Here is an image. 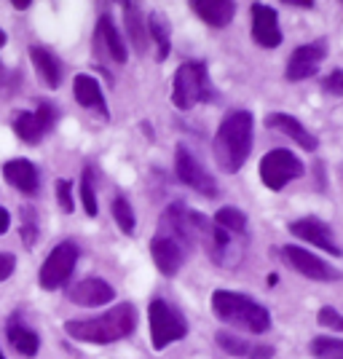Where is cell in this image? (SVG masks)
Returning a JSON list of instances; mask_svg holds the SVG:
<instances>
[{
    "label": "cell",
    "mask_w": 343,
    "mask_h": 359,
    "mask_svg": "<svg viewBox=\"0 0 343 359\" xmlns=\"http://www.w3.org/2000/svg\"><path fill=\"white\" fill-rule=\"evenodd\" d=\"M137 327V311L132 303H119L110 311L94 319H70L65 322V332L81 341V344H97L107 346L129 338Z\"/></svg>",
    "instance_id": "obj_1"
},
{
    "label": "cell",
    "mask_w": 343,
    "mask_h": 359,
    "mask_svg": "<svg viewBox=\"0 0 343 359\" xmlns=\"http://www.w3.org/2000/svg\"><path fill=\"white\" fill-rule=\"evenodd\" d=\"M253 150V113L234 110L220 121L215 135V161L225 175H236Z\"/></svg>",
    "instance_id": "obj_2"
},
{
    "label": "cell",
    "mask_w": 343,
    "mask_h": 359,
    "mask_svg": "<svg viewBox=\"0 0 343 359\" xmlns=\"http://www.w3.org/2000/svg\"><path fill=\"white\" fill-rule=\"evenodd\" d=\"M212 311L217 314V319H223L225 325L247 330L253 335H263L271 327L269 309H263L260 303H255L253 298H247L241 292L217 290L212 295Z\"/></svg>",
    "instance_id": "obj_3"
},
{
    "label": "cell",
    "mask_w": 343,
    "mask_h": 359,
    "mask_svg": "<svg viewBox=\"0 0 343 359\" xmlns=\"http://www.w3.org/2000/svg\"><path fill=\"white\" fill-rule=\"evenodd\" d=\"M148 322H150V344L156 351H164L166 346L177 344L188 335V322L177 309L166 300L156 298L148 306Z\"/></svg>",
    "instance_id": "obj_4"
},
{
    "label": "cell",
    "mask_w": 343,
    "mask_h": 359,
    "mask_svg": "<svg viewBox=\"0 0 343 359\" xmlns=\"http://www.w3.org/2000/svg\"><path fill=\"white\" fill-rule=\"evenodd\" d=\"M212 89H209V70L204 62L191 60L182 62L175 73V83H172V102L180 110H191L199 105L201 100H207Z\"/></svg>",
    "instance_id": "obj_5"
},
{
    "label": "cell",
    "mask_w": 343,
    "mask_h": 359,
    "mask_svg": "<svg viewBox=\"0 0 343 359\" xmlns=\"http://www.w3.org/2000/svg\"><path fill=\"white\" fill-rule=\"evenodd\" d=\"M199 239L204 241L209 257H212L217 266H223V269L239 266L241 255H244L241 252V244L236 241L239 236H234V233L223 231L220 225L209 223L207 217H201V220H199Z\"/></svg>",
    "instance_id": "obj_6"
},
{
    "label": "cell",
    "mask_w": 343,
    "mask_h": 359,
    "mask_svg": "<svg viewBox=\"0 0 343 359\" xmlns=\"http://www.w3.org/2000/svg\"><path fill=\"white\" fill-rule=\"evenodd\" d=\"M75 263H78V247H75V241H62V244H57L54 252L48 255L43 260V266H41V273H38L41 287L48 290V292L65 287L70 282V276H73Z\"/></svg>",
    "instance_id": "obj_7"
},
{
    "label": "cell",
    "mask_w": 343,
    "mask_h": 359,
    "mask_svg": "<svg viewBox=\"0 0 343 359\" xmlns=\"http://www.w3.org/2000/svg\"><path fill=\"white\" fill-rule=\"evenodd\" d=\"M303 175V161L290 150H271L260 161V180L269 191H282L287 182Z\"/></svg>",
    "instance_id": "obj_8"
},
{
    "label": "cell",
    "mask_w": 343,
    "mask_h": 359,
    "mask_svg": "<svg viewBox=\"0 0 343 359\" xmlns=\"http://www.w3.org/2000/svg\"><path fill=\"white\" fill-rule=\"evenodd\" d=\"M279 255H282V260L290 269H295L300 276H306V279H311V282H338L343 276L341 271H335L330 263H325L322 257H316V255L309 252V250H303V247L287 244V247L279 250Z\"/></svg>",
    "instance_id": "obj_9"
},
{
    "label": "cell",
    "mask_w": 343,
    "mask_h": 359,
    "mask_svg": "<svg viewBox=\"0 0 343 359\" xmlns=\"http://www.w3.org/2000/svg\"><path fill=\"white\" fill-rule=\"evenodd\" d=\"M54 123H57V110L51 107V102L41 100L35 110H22V113H16L14 132L19 140L35 145V142H41V140L54 129Z\"/></svg>",
    "instance_id": "obj_10"
},
{
    "label": "cell",
    "mask_w": 343,
    "mask_h": 359,
    "mask_svg": "<svg viewBox=\"0 0 343 359\" xmlns=\"http://www.w3.org/2000/svg\"><path fill=\"white\" fill-rule=\"evenodd\" d=\"M175 172H177L182 185H188V188H194V191L204 196H217V182L212 180V175L204 166L196 161L194 153L188 148H182V145L175 153Z\"/></svg>",
    "instance_id": "obj_11"
},
{
    "label": "cell",
    "mask_w": 343,
    "mask_h": 359,
    "mask_svg": "<svg viewBox=\"0 0 343 359\" xmlns=\"http://www.w3.org/2000/svg\"><path fill=\"white\" fill-rule=\"evenodd\" d=\"M325 54H328V43L325 41H314V43L298 46L292 51L290 62H287V70H284L287 81H306V78H311L322 67Z\"/></svg>",
    "instance_id": "obj_12"
},
{
    "label": "cell",
    "mask_w": 343,
    "mask_h": 359,
    "mask_svg": "<svg viewBox=\"0 0 343 359\" xmlns=\"http://www.w3.org/2000/svg\"><path fill=\"white\" fill-rule=\"evenodd\" d=\"M290 233L303 241H309L311 247H319V250H325V252L335 255V257H341L343 255L341 247H338L335 239H332L330 225L322 223L319 217H300V220H292V223H290Z\"/></svg>",
    "instance_id": "obj_13"
},
{
    "label": "cell",
    "mask_w": 343,
    "mask_h": 359,
    "mask_svg": "<svg viewBox=\"0 0 343 359\" xmlns=\"http://www.w3.org/2000/svg\"><path fill=\"white\" fill-rule=\"evenodd\" d=\"M253 38L263 48H276L282 46V27H279V16L271 6L255 3L253 6Z\"/></svg>",
    "instance_id": "obj_14"
},
{
    "label": "cell",
    "mask_w": 343,
    "mask_h": 359,
    "mask_svg": "<svg viewBox=\"0 0 343 359\" xmlns=\"http://www.w3.org/2000/svg\"><path fill=\"white\" fill-rule=\"evenodd\" d=\"M3 177L8 185H14L19 194L35 196L41 188V175H38V166L27 161V158H11L3 164Z\"/></svg>",
    "instance_id": "obj_15"
},
{
    "label": "cell",
    "mask_w": 343,
    "mask_h": 359,
    "mask_svg": "<svg viewBox=\"0 0 343 359\" xmlns=\"http://www.w3.org/2000/svg\"><path fill=\"white\" fill-rule=\"evenodd\" d=\"M67 298H70V303H75V306H83V309H97V306L110 303V300L116 298V292H113V287L107 285L105 279L91 276V279L78 282V285L67 292Z\"/></svg>",
    "instance_id": "obj_16"
},
{
    "label": "cell",
    "mask_w": 343,
    "mask_h": 359,
    "mask_svg": "<svg viewBox=\"0 0 343 359\" xmlns=\"http://www.w3.org/2000/svg\"><path fill=\"white\" fill-rule=\"evenodd\" d=\"M150 255H153V263L156 269L161 271L164 276H175L182 266V247L172 236H164V233H156L153 241H150Z\"/></svg>",
    "instance_id": "obj_17"
},
{
    "label": "cell",
    "mask_w": 343,
    "mask_h": 359,
    "mask_svg": "<svg viewBox=\"0 0 343 359\" xmlns=\"http://www.w3.org/2000/svg\"><path fill=\"white\" fill-rule=\"evenodd\" d=\"M94 46H100V51H105L107 57L113 62H123L129 60V51H126V43H123V38L119 35L116 30V25H113V19L107 14L100 16V22H97V30H94Z\"/></svg>",
    "instance_id": "obj_18"
},
{
    "label": "cell",
    "mask_w": 343,
    "mask_h": 359,
    "mask_svg": "<svg viewBox=\"0 0 343 359\" xmlns=\"http://www.w3.org/2000/svg\"><path fill=\"white\" fill-rule=\"evenodd\" d=\"M266 126L274 129V132H282L284 137H290V140H295L303 150H316V137L300 123L295 116H287V113H269L266 116Z\"/></svg>",
    "instance_id": "obj_19"
},
{
    "label": "cell",
    "mask_w": 343,
    "mask_h": 359,
    "mask_svg": "<svg viewBox=\"0 0 343 359\" xmlns=\"http://www.w3.org/2000/svg\"><path fill=\"white\" fill-rule=\"evenodd\" d=\"M191 8L196 11V16L209 25V27H225L234 19V0H191Z\"/></svg>",
    "instance_id": "obj_20"
},
{
    "label": "cell",
    "mask_w": 343,
    "mask_h": 359,
    "mask_svg": "<svg viewBox=\"0 0 343 359\" xmlns=\"http://www.w3.org/2000/svg\"><path fill=\"white\" fill-rule=\"evenodd\" d=\"M73 94H75V100L81 102V107H86V110H97L102 118H107L105 94H102V89H100V83H97V78H91V75H86V73L75 75Z\"/></svg>",
    "instance_id": "obj_21"
},
{
    "label": "cell",
    "mask_w": 343,
    "mask_h": 359,
    "mask_svg": "<svg viewBox=\"0 0 343 359\" xmlns=\"http://www.w3.org/2000/svg\"><path fill=\"white\" fill-rule=\"evenodd\" d=\"M6 335H8V344L14 351H19L22 357H35L38 348H41V338L38 332L30 330L19 316H11L8 325H6Z\"/></svg>",
    "instance_id": "obj_22"
},
{
    "label": "cell",
    "mask_w": 343,
    "mask_h": 359,
    "mask_svg": "<svg viewBox=\"0 0 343 359\" xmlns=\"http://www.w3.org/2000/svg\"><path fill=\"white\" fill-rule=\"evenodd\" d=\"M30 60H32V65H35L38 75L43 78L46 86H48V89H57L62 83V73H65V70H62V62L57 60V54L43 48V46H32Z\"/></svg>",
    "instance_id": "obj_23"
},
{
    "label": "cell",
    "mask_w": 343,
    "mask_h": 359,
    "mask_svg": "<svg viewBox=\"0 0 343 359\" xmlns=\"http://www.w3.org/2000/svg\"><path fill=\"white\" fill-rule=\"evenodd\" d=\"M148 35L156 41V54H159V60L164 62L169 57V51H172V27H169V19L164 14H150L148 19Z\"/></svg>",
    "instance_id": "obj_24"
},
{
    "label": "cell",
    "mask_w": 343,
    "mask_h": 359,
    "mask_svg": "<svg viewBox=\"0 0 343 359\" xmlns=\"http://www.w3.org/2000/svg\"><path fill=\"white\" fill-rule=\"evenodd\" d=\"M123 22H126V32H129L135 48L142 54V51L148 48V41H150L148 25L142 22V16H140V11H137L135 6H126V8H123Z\"/></svg>",
    "instance_id": "obj_25"
},
{
    "label": "cell",
    "mask_w": 343,
    "mask_h": 359,
    "mask_svg": "<svg viewBox=\"0 0 343 359\" xmlns=\"http://www.w3.org/2000/svg\"><path fill=\"white\" fill-rule=\"evenodd\" d=\"M110 210H113V220L119 223L121 231H123L126 236H132V233H135V225H137L132 204H129L123 196H116V198H113V204H110Z\"/></svg>",
    "instance_id": "obj_26"
},
{
    "label": "cell",
    "mask_w": 343,
    "mask_h": 359,
    "mask_svg": "<svg viewBox=\"0 0 343 359\" xmlns=\"http://www.w3.org/2000/svg\"><path fill=\"white\" fill-rule=\"evenodd\" d=\"M215 225H220L223 231L234 233V236H241L244 228H247V217H244V212L236 210V207H223V210L215 215Z\"/></svg>",
    "instance_id": "obj_27"
},
{
    "label": "cell",
    "mask_w": 343,
    "mask_h": 359,
    "mask_svg": "<svg viewBox=\"0 0 343 359\" xmlns=\"http://www.w3.org/2000/svg\"><path fill=\"white\" fill-rule=\"evenodd\" d=\"M81 201H83V212L89 217H97V188H94V175L91 169L86 166L83 175H81Z\"/></svg>",
    "instance_id": "obj_28"
},
{
    "label": "cell",
    "mask_w": 343,
    "mask_h": 359,
    "mask_svg": "<svg viewBox=\"0 0 343 359\" xmlns=\"http://www.w3.org/2000/svg\"><path fill=\"white\" fill-rule=\"evenodd\" d=\"M311 354L316 359H343V341L341 338H314Z\"/></svg>",
    "instance_id": "obj_29"
},
{
    "label": "cell",
    "mask_w": 343,
    "mask_h": 359,
    "mask_svg": "<svg viewBox=\"0 0 343 359\" xmlns=\"http://www.w3.org/2000/svg\"><path fill=\"white\" fill-rule=\"evenodd\" d=\"M215 338H217V346H220L223 351H228V354H234V357H250V351H253V346L247 344L244 338H236V335L223 332V330H220Z\"/></svg>",
    "instance_id": "obj_30"
},
{
    "label": "cell",
    "mask_w": 343,
    "mask_h": 359,
    "mask_svg": "<svg viewBox=\"0 0 343 359\" xmlns=\"http://www.w3.org/2000/svg\"><path fill=\"white\" fill-rule=\"evenodd\" d=\"M22 241H25V247L38 244V220L30 207H22Z\"/></svg>",
    "instance_id": "obj_31"
},
{
    "label": "cell",
    "mask_w": 343,
    "mask_h": 359,
    "mask_svg": "<svg viewBox=\"0 0 343 359\" xmlns=\"http://www.w3.org/2000/svg\"><path fill=\"white\" fill-rule=\"evenodd\" d=\"M316 322L322 325L325 330H332V332H343V316L332 309V306H325V309H319V314H316Z\"/></svg>",
    "instance_id": "obj_32"
},
{
    "label": "cell",
    "mask_w": 343,
    "mask_h": 359,
    "mask_svg": "<svg viewBox=\"0 0 343 359\" xmlns=\"http://www.w3.org/2000/svg\"><path fill=\"white\" fill-rule=\"evenodd\" d=\"M57 198H60V207L65 215H70L75 210L73 204V182L70 180H60L57 182Z\"/></svg>",
    "instance_id": "obj_33"
},
{
    "label": "cell",
    "mask_w": 343,
    "mask_h": 359,
    "mask_svg": "<svg viewBox=\"0 0 343 359\" xmlns=\"http://www.w3.org/2000/svg\"><path fill=\"white\" fill-rule=\"evenodd\" d=\"M322 89L332 94V97H343V70H332V73L322 81Z\"/></svg>",
    "instance_id": "obj_34"
},
{
    "label": "cell",
    "mask_w": 343,
    "mask_h": 359,
    "mask_svg": "<svg viewBox=\"0 0 343 359\" xmlns=\"http://www.w3.org/2000/svg\"><path fill=\"white\" fill-rule=\"evenodd\" d=\"M16 269V257L8 252H0V282H6Z\"/></svg>",
    "instance_id": "obj_35"
},
{
    "label": "cell",
    "mask_w": 343,
    "mask_h": 359,
    "mask_svg": "<svg viewBox=\"0 0 343 359\" xmlns=\"http://www.w3.org/2000/svg\"><path fill=\"white\" fill-rule=\"evenodd\" d=\"M274 357V348L271 346H253L250 351V359H271Z\"/></svg>",
    "instance_id": "obj_36"
},
{
    "label": "cell",
    "mask_w": 343,
    "mask_h": 359,
    "mask_svg": "<svg viewBox=\"0 0 343 359\" xmlns=\"http://www.w3.org/2000/svg\"><path fill=\"white\" fill-rule=\"evenodd\" d=\"M8 223H11V215H8V212L0 207V236L8 231Z\"/></svg>",
    "instance_id": "obj_37"
},
{
    "label": "cell",
    "mask_w": 343,
    "mask_h": 359,
    "mask_svg": "<svg viewBox=\"0 0 343 359\" xmlns=\"http://www.w3.org/2000/svg\"><path fill=\"white\" fill-rule=\"evenodd\" d=\"M282 3H287V6H298V8H311L314 0H282Z\"/></svg>",
    "instance_id": "obj_38"
},
{
    "label": "cell",
    "mask_w": 343,
    "mask_h": 359,
    "mask_svg": "<svg viewBox=\"0 0 343 359\" xmlns=\"http://www.w3.org/2000/svg\"><path fill=\"white\" fill-rule=\"evenodd\" d=\"M30 3H32V0H11V6H14V8H19V11L30 8Z\"/></svg>",
    "instance_id": "obj_39"
},
{
    "label": "cell",
    "mask_w": 343,
    "mask_h": 359,
    "mask_svg": "<svg viewBox=\"0 0 343 359\" xmlns=\"http://www.w3.org/2000/svg\"><path fill=\"white\" fill-rule=\"evenodd\" d=\"M3 46H6V32L0 30V48H3Z\"/></svg>",
    "instance_id": "obj_40"
},
{
    "label": "cell",
    "mask_w": 343,
    "mask_h": 359,
    "mask_svg": "<svg viewBox=\"0 0 343 359\" xmlns=\"http://www.w3.org/2000/svg\"><path fill=\"white\" fill-rule=\"evenodd\" d=\"M116 3H121L123 8H126V6H132V0H116Z\"/></svg>",
    "instance_id": "obj_41"
},
{
    "label": "cell",
    "mask_w": 343,
    "mask_h": 359,
    "mask_svg": "<svg viewBox=\"0 0 343 359\" xmlns=\"http://www.w3.org/2000/svg\"><path fill=\"white\" fill-rule=\"evenodd\" d=\"M0 359H6V354H3V348H0Z\"/></svg>",
    "instance_id": "obj_42"
}]
</instances>
